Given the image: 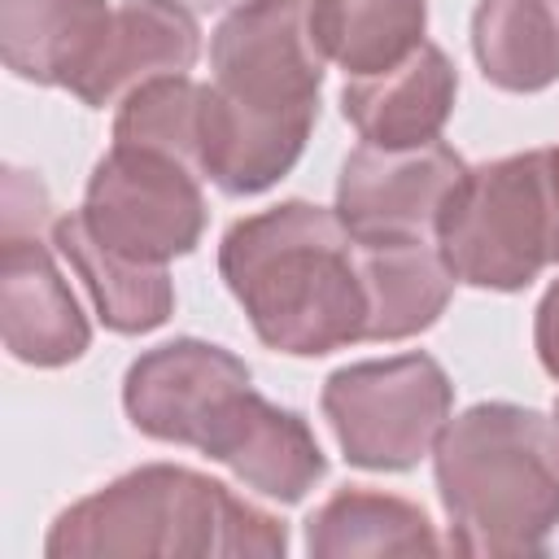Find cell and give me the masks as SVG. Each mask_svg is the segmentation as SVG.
I'll return each instance as SVG.
<instances>
[{
	"label": "cell",
	"mask_w": 559,
	"mask_h": 559,
	"mask_svg": "<svg viewBox=\"0 0 559 559\" xmlns=\"http://www.w3.org/2000/svg\"><path fill=\"white\" fill-rule=\"evenodd\" d=\"M306 550L319 559H354V555H437L441 542L424 507L380 493L367 485L336 489L306 520Z\"/></svg>",
	"instance_id": "17"
},
{
	"label": "cell",
	"mask_w": 559,
	"mask_h": 559,
	"mask_svg": "<svg viewBox=\"0 0 559 559\" xmlns=\"http://www.w3.org/2000/svg\"><path fill=\"white\" fill-rule=\"evenodd\" d=\"M170 4H179V9H188V13H210V9H223L227 0H170Z\"/></svg>",
	"instance_id": "24"
},
{
	"label": "cell",
	"mask_w": 559,
	"mask_h": 559,
	"mask_svg": "<svg viewBox=\"0 0 559 559\" xmlns=\"http://www.w3.org/2000/svg\"><path fill=\"white\" fill-rule=\"evenodd\" d=\"M358 249L371 301L367 341H406L428 332L459 284L437 240H358Z\"/></svg>",
	"instance_id": "16"
},
{
	"label": "cell",
	"mask_w": 559,
	"mask_h": 559,
	"mask_svg": "<svg viewBox=\"0 0 559 559\" xmlns=\"http://www.w3.org/2000/svg\"><path fill=\"white\" fill-rule=\"evenodd\" d=\"M472 52L502 92L559 83V0H476Z\"/></svg>",
	"instance_id": "18"
},
{
	"label": "cell",
	"mask_w": 559,
	"mask_h": 559,
	"mask_svg": "<svg viewBox=\"0 0 559 559\" xmlns=\"http://www.w3.org/2000/svg\"><path fill=\"white\" fill-rule=\"evenodd\" d=\"M288 528L271 511L245 502L223 480L144 463L66 507L48 537V559L100 555H218V559H284Z\"/></svg>",
	"instance_id": "4"
},
{
	"label": "cell",
	"mask_w": 559,
	"mask_h": 559,
	"mask_svg": "<svg viewBox=\"0 0 559 559\" xmlns=\"http://www.w3.org/2000/svg\"><path fill=\"white\" fill-rule=\"evenodd\" d=\"M218 406L223 411L205 419V437H197L192 450L223 463L240 485L275 502H301L328 476V459L310 424L297 411L266 402L253 380L227 393Z\"/></svg>",
	"instance_id": "9"
},
{
	"label": "cell",
	"mask_w": 559,
	"mask_h": 559,
	"mask_svg": "<svg viewBox=\"0 0 559 559\" xmlns=\"http://www.w3.org/2000/svg\"><path fill=\"white\" fill-rule=\"evenodd\" d=\"M245 358H236L223 345L175 336L157 349H144L122 380V411L127 419L166 445H197V432L214 415V406L249 384Z\"/></svg>",
	"instance_id": "10"
},
{
	"label": "cell",
	"mask_w": 559,
	"mask_h": 559,
	"mask_svg": "<svg viewBox=\"0 0 559 559\" xmlns=\"http://www.w3.org/2000/svg\"><path fill=\"white\" fill-rule=\"evenodd\" d=\"M314 22L328 61L367 79L402 66L424 44L428 0H314Z\"/></svg>",
	"instance_id": "19"
},
{
	"label": "cell",
	"mask_w": 559,
	"mask_h": 559,
	"mask_svg": "<svg viewBox=\"0 0 559 559\" xmlns=\"http://www.w3.org/2000/svg\"><path fill=\"white\" fill-rule=\"evenodd\" d=\"M48 223V192L35 175L26 170H9L4 175V210H0V236H17V231H39Z\"/></svg>",
	"instance_id": "21"
},
{
	"label": "cell",
	"mask_w": 559,
	"mask_h": 559,
	"mask_svg": "<svg viewBox=\"0 0 559 559\" xmlns=\"http://www.w3.org/2000/svg\"><path fill=\"white\" fill-rule=\"evenodd\" d=\"M201 87L188 74H166L135 87L114 114V140L140 144L179 157L197 170V140H201ZM201 175V170H197Z\"/></svg>",
	"instance_id": "20"
},
{
	"label": "cell",
	"mask_w": 559,
	"mask_h": 559,
	"mask_svg": "<svg viewBox=\"0 0 559 559\" xmlns=\"http://www.w3.org/2000/svg\"><path fill=\"white\" fill-rule=\"evenodd\" d=\"M0 328L4 349L26 367H66L92 345L87 314L79 310L66 275L52 262V249L39 231L0 236Z\"/></svg>",
	"instance_id": "11"
},
{
	"label": "cell",
	"mask_w": 559,
	"mask_h": 559,
	"mask_svg": "<svg viewBox=\"0 0 559 559\" xmlns=\"http://www.w3.org/2000/svg\"><path fill=\"white\" fill-rule=\"evenodd\" d=\"M546 170H550V197H555V223H559V144L546 148Z\"/></svg>",
	"instance_id": "23"
},
{
	"label": "cell",
	"mask_w": 559,
	"mask_h": 559,
	"mask_svg": "<svg viewBox=\"0 0 559 559\" xmlns=\"http://www.w3.org/2000/svg\"><path fill=\"white\" fill-rule=\"evenodd\" d=\"M52 249L74 266V275L83 280L100 323L109 332L122 336H140L153 332L170 319L175 310V284L166 275V266H148L135 258H122L114 249H105L79 214L52 218Z\"/></svg>",
	"instance_id": "15"
},
{
	"label": "cell",
	"mask_w": 559,
	"mask_h": 559,
	"mask_svg": "<svg viewBox=\"0 0 559 559\" xmlns=\"http://www.w3.org/2000/svg\"><path fill=\"white\" fill-rule=\"evenodd\" d=\"M201 57V31L188 9L170 0H122L114 4L109 35L87 66V74L74 83V96L92 109L122 105L135 87L188 74Z\"/></svg>",
	"instance_id": "13"
},
{
	"label": "cell",
	"mask_w": 559,
	"mask_h": 559,
	"mask_svg": "<svg viewBox=\"0 0 559 559\" xmlns=\"http://www.w3.org/2000/svg\"><path fill=\"white\" fill-rule=\"evenodd\" d=\"M533 345H537V358H542L546 376L559 380V280H555V284L542 293V301H537Z\"/></svg>",
	"instance_id": "22"
},
{
	"label": "cell",
	"mask_w": 559,
	"mask_h": 559,
	"mask_svg": "<svg viewBox=\"0 0 559 559\" xmlns=\"http://www.w3.org/2000/svg\"><path fill=\"white\" fill-rule=\"evenodd\" d=\"M109 22V0H0L4 66L26 83L74 92L96 61Z\"/></svg>",
	"instance_id": "14"
},
{
	"label": "cell",
	"mask_w": 559,
	"mask_h": 559,
	"mask_svg": "<svg viewBox=\"0 0 559 559\" xmlns=\"http://www.w3.org/2000/svg\"><path fill=\"white\" fill-rule=\"evenodd\" d=\"M459 74L437 44H419L402 66L367 79H345L341 114L354 122L362 144L376 148H419L441 140L454 114Z\"/></svg>",
	"instance_id": "12"
},
{
	"label": "cell",
	"mask_w": 559,
	"mask_h": 559,
	"mask_svg": "<svg viewBox=\"0 0 559 559\" xmlns=\"http://www.w3.org/2000/svg\"><path fill=\"white\" fill-rule=\"evenodd\" d=\"M323 419L345 463L367 472H411L450 424L454 384L432 354L349 362L319 393Z\"/></svg>",
	"instance_id": "6"
},
{
	"label": "cell",
	"mask_w": 559,
	"mask_h": 559,
	"mask_svg": "<svg viewBox=\"0 0 559 559\" xmlns=\"http://www.w3.org/2000/svg\"><path fill=\"white\" fill-rule=\"evenodd\" d=\"M555 424H559V397H555Z\"/></svg>",
	"instance_id": "25"
},
{
	"label": "cell",
	"mask_w": 559,
	"mask_h": 559,
	"mask_svg": "<svg viewBox=\"0 0 559 559\" xmlns=\"http://www.w3.org/2000/svg\"><path fill=\"white\" fill-rule=\"evenodd\" d=\"M79 218L105 249L166 266L201 245L210 210L192 166L170 153L114 140L87 175Z\"/></svg>",
	"instance_id": "7"
},
{
	"label": "cell",
	"mask_w": 559,
	"mask_h": 559,
	"mask_svg": "<svg viewBox=\"0 0 559 559\" xmlns=\"http://www.w3.org/2000/svg\"><path fill=\"white\" fill-rule=\"evenodd\" d=\"M328 48L314 0H240L210 35L197 170L227 197L280 183L319 122Z\"/></svg>",
	"instance_id": "1"
},
{
	"label": "cell",
	"mask_w": 559,
	"mask_h": 559,
	"mask_svg": "<svg viewBox=\"0 0 559 559\" xmlns=\"http://www.w3.org/2000/svg\"><path fill=\"white\" fill-rule=\"evenodd\" d=\"M218 271L258 341L275 354L323 358L367 341L362 249L336 210L280 201L236 218L223 231Z\"/></svg>",
	"instance_id": "2"
},
{
	"label": "cell",
	"mask_w": 559,
	"mask_h": 559,
	"mask_svg": "<svg viewBox=\"0 0 559 559\" xmlns=\"http://www.w3.org/2000/svg\"><path fill=\"white\" fill-rule=\"evenodd\" d=\"M467 162L432 140L419 148L358 144L341 162L336 214L358 240H437V218Z\"/></svg>",
	"instance_id": "8"
},
{
	"label": "cell",
	"mask_w": 559,
	"mask_h": 559,
	"mask_svg": "<svg viewBox=\"0 0 559 559\" xmlns=\"http://www.w3.org/2000/svg\"><path fill=\"white\" fill-rule=\"evenodd\" d=\"M437 249L459 284L520 293L559 262L546 148L467 166L437 218Z\"/></svg>",
	"instance_id": "5"
},
{
	"label": "cell",
	"mask_w": 559,
	"mask_h": 559,
	"mask_svg": "<svg viewBox=\"0 0 559 559\" xmlns=\"http://www.w3.org/2000/svg\"><path fill=\"white\" fill-rule=\"evenodd\" d=\"M459 555H537L559 528V424L533 406L476 402L432 445Z\"/></svg>",
	"instance_id": "3"
}]
</instances>
